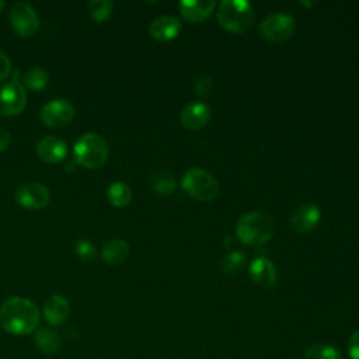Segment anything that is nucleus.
<instances>
[{
    "label": "nucleus",
    "instance_id": "obj_3",
    "mask_svg": "<svg viewBox=\"0 0 359 359\" xmlns=\"http://www.w3.org/2000/svg\"><path fill=\"white\" fill-rule=\"evenodd\" d=\"M74 161L84 168L95 170L100 168L108 158L109 149L105 139L95 133L88 132L81 135L73 147Z\"/></svg>",
    "mask_w": 359,
    "mask_h": 359
},
{
    "label": "nucleus",
    "instance_id": "obj_18",
    "mask_svg": "<svg viewBox=\"0 0 359 359\" xmlns=\"http://www.w3.org/2000/svg\"><path fill=\"white\" fill-rule=\"evenodd\" d=\"M101 255L107 264L118 265L128 258L129 244L122 238H112L104 244Z\"/></svg>",
    "mask_w": 359,
    "mask_h": 359
},
{
    "label": "nucleus",
    "instance_id": "obj_11",
    "mask_svg": "<svg viewBox=\"0 0 359 359\" xmlns=\"http://www.w3.org/2000/svg\"><path fill=\"white\" fill-rule=\"evenodd\" d=\"M321 219V210L314 203L302 205L290 217V227L299 234H306L314 230Z\"/></svg>",
    "mask_w": 359,
    "mask_h": 359
},
{
    "label": "nucleus",
    "instance_id": "obj_22",
    "mask_svg": "<svg viewBox=\"0 0 359 359\" xmlns=\"http://www.w3.org/2000/svg\"><path fill=\"white\" fill-rule=\"evenodd\" d=\"M245 255L240 251H230L220 261V269L227 276L238 275L245 266Z\"/></svg>",
    "mask_w": 359,
    "mask_h": 359
},
{
    "label": "nucleus",
    "instance_id": "obj_12",
    "mask_svg": "<svg viewBox=\"0 0 359 359\" xmlns=\"http://www.w3.org/2000/svg\"><path fill=\"white\" fill-rule=\"evenodd\" d=\"M250 276L257 285L265 289H271L278 283L276 266L266 257H257L250 264Z\"/></svg>",
    "mask_w": 359,
    "mask_h": 359
},
{
    "label": "nucleus",
    "instance_id": "obj_29",
    "mask_svg": "<svg viewBox=\"0 0 359 359\" xmlns=\"http://www.w3.org/2000/svg\"><path fill=\"white\" fill-rule=\"evenodd\" d=\"M11 72V62L10 57L4 50L0 49V83L8 77Z\"/></svg>",
    "mask_w": 359,
    "mask_h": 359
},
{
    "label": "nucleus",
    "instance_id": "obj_28",
    "mask_svg": "<svg viewBox=\"0 0 359 359\" xmlns=\"http://www.w3.org/2000/svg\"><path fill=\"white\" fill-rule=\"evenodd\" d=\"M349 359H359V330L355 331L348 339Z\"/></svg>",
    "mask_w": 359,
    "mask_h": 359
},
{
    "label": "nucleus",
    "instance_id": "obj_13",
    "mask_svg": "<svg viewBox=\"0 0 359 359\" xmlns=\"http://www.w3.org/2000/svg\"><path fill=\"white\" fill-rule=\"evenodd\" d=\"M36 154L42 161L59 163L67 154V144L56 136H45L36 143Z\"/></svg>",
    "mask_w": 359,
    "mask_h": 359
},
{
    "label": "nucleus",
    "instance_id": "obj_17",
    "mask_svg": "<svg viewBox=\"0 0 359 359\" xmlns=\"http://www.w3.org/2000/svg\"><path fill=\"white\" fill-rule=\"evenodd\" d=\"M42 310H43L45 320L50 325H62L70 314L69 302L63 296H59V294L49 296L45 300Z\"/></svg>",
    "mask_w": 359,
    "mask_h": 359
},
{
    "label": "nucleus",
    "instance_id": "obj_14",
    "mask_svg": "<svg viewBox=\"0 0 359 359\" xmlns=\"http://www.w3.org/2000/svg\"><path fill=\"white\" fill-rule=\"evenodd\" d=\"M210 119V108L208 104L195 101L188 104L181 112V123L189 130L203 128Z\"/></svg>",
    "mask_w": 359,
    "mask_h": 359
},
{
    "label": "nucleus",
    "instance_id": "obj_7",
    "mask_svg": "<svg viewBox=\"0 0 359 359\" xmlns=\"http://www.w3.org/2000/svg\"><path fill=\"white\" fill-rule=\"evenodd\" d=\"M10 24L20 36H31L39 28V17L35 8L27 1H15L10 8Z\"/></svg>",
    "mask_w": 359,
    "mask_h": 359
},
{
    "label": "nucleus",
    "instance_id": "obj_24",
    "mask_svg": "<svg viewBox=\"0 0 359 359\" xmlns=\"http://www.w3.org/2000/svg\"><path fill=\"white\" fill-rule=\"evenodd\" d=\"M48 79L49 76L45 69H42L41 66H34L25 72L22 80L27 88L32 91H41L43 87H46Z\"/></svg>",
    "mask_w": 359,
    "mask_h": 359
},
{
    "label": "nucleus",
    "instance_id": "obj_30",
    "mask_svg": "<svg viewBox=\"0 0 359 359\" xmlns=\"http://www.w3.org/2000/svg\"><path fill=\"white\" fill-rule=\"evenodd\" d=\"M10 142H11L10 132L7 129H4V128H0V153L4 151L8 147Z\"/></svg>",
    "mask_w": 359,
    "mask_h": 359
},
{
    "label": "nucleus",
    "instance_id": "obj_25",
    "mask_svg": "<svg viewBox=\"0 0 359 359\" xmlns=\"http://www.w3.org/2000/svg\"><path fill=\"white\" fill-rule=\"evenodd\" d=\"M90 17L97 21L102 22L105 21L114 11V3L111 0H91L87 4Z\"/></svg>",
    "mask_w": 359,
    "mask_h": 359
},
{
    "label": "nucleus",
    "instance_id": "obj_2",
    "mask_svg": "<svg viewBox=\"0 0 359 359\" xmlns=\"http://www.w3.org/2000/svg\"><path fill=\"white\" fill-rule=\"evenodd\" d=\"M275 231L272 217L262 210H251L245 213L236 227L238 240L248 247H259L269 241Z\"/></svg>",
    "mask_w": 359,
    "mask_h": 359
},
{
    "label": "nucleus",
    "instance_id": "obj_4",
    "mask_svg": "<svg viewBox=\"0 0 359 359\" xmlns=\"http://www.w3.org/2000/svg\"><path fill=\"white\" fill-rule=\"evenodd\" d=\"M217 21L226 31L243 34L254 21V8L245 0H223L219 3Z\"/></svg>",
    "mask_w": 359,
    "mask_h": 359
},
{
    "label": "nucleus",
    "instance_id": "obj_26",
    "mask_svg": "<svg viewBox=\"0 0 359 359\" xmlns=\"http://www.w3.org/2000/svg\"><path fill=\"white\" fill-rule=\"evenodd\" d=\"M74 254L83 261H93L97 255V250L94 244L86 238H77L73 243Z\"/></svg>",
    "mask_w": 359,
    "mask_h": 359
},
{
    "label": "nucleus",
    "instance_id": "obj_8",
    "mask_svg": "<svg viewBox=\"0 0 359 359\" xmlns=\"http://www.w3.org/2000/svg\"><path fill=\"white\" fill-rule=\"evenodd\" d=\"M76 115L74 105L65 98L50 100L41 108V121L49 128H62Z\"/></svg>",
    "mask_w": 359,
    "mask_h": 359
},
{
    "label": "nucleus",
    "instance_id": "obj_1",
    "mask_svg": "<svg viewBox=\"0 0 359 359\" xmlns=\"http://www.w3.org/2000/svg\"><path fill=\"white\" fill-rule=\"evenodd\" d=\"M38 307L25 297L13 296L0 307V325L13 335H27L36 330L39 324Z\"/></svg>",
    "mask_w": 359,
    "mask_h": 359
},
{
    "label": "nucleus",
    "instance_id": "obj_6",
    "mask_svg": "<svg viewBox=\"0 0 359 359\" xmlns=\"http://www.w3.org/2000/svg\"><path fill=\"white\" fill-rule=\"evenodd\" d=\"M294 18L286 13L271 14L259 24V35L269 42H283L294 34Z\"/></svg>",
    "mask_w": 359,
    "mask_h": 359
},
{
    "label": "nucleus",
    "instance_id": "obj_16",
    "mask_svg": "<svg viewBox=\"0 0 359 359\" xmlns=\"http://www.w3.org/2000/svg\"><path fill=\"white\" fill-rule=\"evenodd\" d=\"M180 31L181 21L174 15H160L151 21L149 28L150 35L160 42H168L174 39Z\"/></svg>",
    "mask_w": 359,
    "mask_h": 359
},
{
    "label": "nucleus",
    "instance_id": "obj_23",
    "mask_svg": "<svg viewBox=\"0 0 359 359\" xmlns=\"http://www.w3.org/2000/svg\"><path fill=\"white\" fill-rule=\"evenodd\" d=\"M304 359H342V353L335 345L314 344L306 349Z\"/></svg>",
    "mask_w": 359,
    "mask_h": 359
},
{
    "label": "nucleus",
    "instance_id": "obj_27",
    "mask_svg": "<svg viewBox=\"0 0 359 359\" xmlns=\"http://www.w3.org/2000/svg\"><path fill=\"white\" fill-rule=\"evenodd\" d=\"M212 87H213V83H212V79L206 74H202L199 77L195 79L194 84H192V88H194V93L203 98V97H208L212 91Z\"/></svg>",
    "mask_w": 359,
    "mask_h": 359
},
{
    "label": "nucleus",
    "instance_id": "obj_31",
    "mask_svg": "<svg viewBox=\"0 0 359 359\" xmlns=\"http://www.w3.org/2000/svg\"><path fill=\"white\" fill-rule=\"evenodd\" d=\"M4 7H6V3H4L3 0H0V13L3 11V8H4Z\"/></svg>",
    "mask_w": 359,
    "mask_h": 359
},
{
    "label": "nucleus",
    "instance_id": "obj_19",
    "mask_svg": "<svg viewBox=\"0 0 359 359\" xmlns=\"http://www.w3.org/2000/svg\"><path fill=\"white\" fill-rule=\"evenodd\" d=\"M34 342H35L36 348L42 353L49 355V356L56 355L59 352V349H60V345H62L60 337L55 331H52L49 328H39V330H36L34 332Z\"/></svg>",
    "mask_w": 359,
    "mask_h": 359
},
{
    "label": "nucleus",
    "instance_id": "obj_10",
    "mask_svg": "<svg viewBox=\"0 0 359 359\" xmlns=\"http://www.w3.org/2000/svg\"><path fill=\"white\" fill-rule=\"evenodd\" d=\"M50 201L49 189L38 182H28L17 188L15 202L27 209H42Z\"/></svg>",
    "mask_w": 359,
    "mask_h": 359
},
{
    "label": "nucleus",
    "instance_id": "obj_15",
    "mask_svg": "<svg viewBox=\"0 0 359 359\" xmlns=\"http://www.w3.org/2000/svg\"><path fill=\"white\" fill-rule=\"evenodd\" d=\"M180 13L189 22H203L213 8L216 7V1L213 0H181L180 1Z\"/></svg>",
    "mask_w": 359,
    "mask_h": 359
},
{
    "label": "nucleus",
    "instance_id": "obj_20",
    "mask_svg": "<svg viewBox=\"0 0 359 359\" xmlns=\"http://www.w3.org/2000/svg\"><path fill=\"white\" fill-rule=\"evenodd\" d=\"M149 182L154 192L160 195H171L175 191L174 175L163 168H156L149 174Z\"/></svg>",
    "mask_w": 359,
    "mask_h": 359
},
{
    "label": "nucleus",
    "instance_id": "obj_5",
    "mask_svg": "<svg viewBox=\"0 0 359 359\" xmlns=\"http://www.w3.org/2000/svg\"><path fill=\"white\" fill-rule=\"evenodd\" d=\"M182 188L199 202H210L219 195V184L215 177L201 167L189 168L181 180Z\"/></svg>",
    "mask_w": 359,
    "mask_h": 359
},
{
    "label": "nucleus",
    "instance_id": "obj_9",
    "mask_svg": "<svg viewBox=\"0 0 359 359\" xmlns=\"http://www.w3.org/2000/svg\"><path fill=\"white\" fill-rule=\"evenodd\" d=\"M25 102L27 93L20 81L11 80L3 87H0V115H18L24 109Z\"/></svg>",
    "mask_w": 359,
    "mask_h": 359
},
{
    "label": "nucleus",
    "instance_id": "obj_21",
    "mask_svg": "<svg viewBox=\"0 0 359 359\" xmlns=\"http://www.w3.org/2000/svg\"><path fill=\"white\" fill-rule=\"evenodd\" d=\"M107 198L111 205L122 208V206H126L132 201V189L128 184L118 181L108 187Z\"/></svg>",
    "mask_w": 359,
    "mask_h": 359
}]
</instances>
